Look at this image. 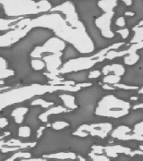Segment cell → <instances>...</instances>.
I'll return each instance as SVG.
<instances>
[{"mask_svg":"<svg viewBox=\"0 0 143 161\" xmlns=\"http://www.w3.org/2000/svg\"><path fill=\"white\" fill-rule=\"evenodd\" d=\"M54 31L43 27H34L10 47L7 58L5 59L7 68L14 72V75L21 81L31 74L32 67L31 54L35 48L43 46L47 41L55 37Z\"/></svg>","mask_w":143,"mask_h":161,"instance_id":"7a4b0ae2","label":"cell"},{"mask_svg":"<svg viewBox=\"0 0 143 161\" xmlns=\"http://www.w3.org/2000/svg\"><path fill=\"white\" fill-rule=\"evenodd\" d=\"M128 10L132 11L134 13L133 18L137 21L143 20V0H132V6L128 7Z\"/></svg>","mask_w":143,"mask_h":161,"instance_id":"30bf717a","label":"cell"},{"mask_svg":"<svg viewBox=\"0 0 143 161\" xmlns=\"http://www.w3.org/2000/svg\"><path fill=\"white\" fill-rule=\"evenodd\" d=\"M47 72L48 73V70L47 65L42 70H34L31 74L25 77L21 81V87H30L39 85V86H47L51 85V79L47 75Z\"/></svg>","mask_w":143,"mask_h":161,"instance_id":"8992f818","label":"cell"},{"mask_svg":"<svg viewBox=\"0 0 143 161\" xmlns=\"http://www.w3.org/2000/svg\"><path fill=\"white\" fill-rule=\"evenodd\" d=\"M37 97L39 98H41L43 100H45L48 103L53 104L57 107H61L64 109H71V108H69L68 106L65 104L64 100L62 98V96H59L56 92H46L41 93V94H38Z\"/></svg>","mask_w":143,"mask_h":161,"instance_id":"9c48e42d","label":"cell"},{"mask_svg":"<svg viewBox=\"0 0 143 161\" xmlns=\"http://www.w3.org/2000/svg\"><path fill=\"white\" fill-rule=\"evenodd\" d=\"M131 108L132 106L129 102L118 99L112 94H109L99 101L95 114L118 118L126 115Z\"/></svg>","mask_w":143,"mask_h":161,"instance_id":"277c9868","label":"cell"},{"mask_svg":"<svg viewBox=\"0 0 143 161\" xmlns=\"http://www.w3.org/2000/svg\"><path fill=\"white\" fill-rule=\"evenodd\" d=\"M120 1H122L123 3H124L126 6H128V7H130L132 4V0H120Z\"/></svg>","mask_w":143,"mask_h":161,"instance_id":"4fadbf2b","label":"cell"},{"mask_svg":"<svg viewBox=\"0 0 143 161\" xmlns=\"http://www.w3.org/2000/svg\"><path fill=\"white\" fill-rule=\"evenodd\" d=\"M132 37L130 40L129 43H137L143 41V20L132 28Z\"/></svg>","mask_w":143,"mask_h":161,"instance_id":"8fae6325","label":"cell"},{"mask_svg":"<svg viewBox=\"0 0 143 161\" xmlns=\"http://www.w3.org/2000/svg\"><path fill=\"white\" fill-rule=\"evenodd\" d=\"M114 17V12L103 13L100 16L95 20V24L97 29L100 31L103 37L107 39H113L115 33L112 29V23Z\"/></svg>","mask_w":143,"mask_h":161,"instance_id":"ba28073f","label":"cell"},{"mask_svg":"<svg viewBox=\"0 0 143 161\" xmlns=\"http://www.w3.org/2000/svg\"><path fill=\"white\" fill-rule=\"evenodd\" d=\"M90 69H80L78 71H70V72H63L57 75V78L63 81L72 82L74 86L82 85L86 83H91L89 79L90 77Z\"/></svg>","mask_w":143,"mask_h":161,"instance_id":"52a82bcc","label":"cell"},{"mask_svg":"<svg viewBox=\"0 0 143 161\" xmlns=\"http://www.w3.org/2000/svg\"><path fill=\"white\" fill-rule=\"evenodd\" d=\"M94 144V137L90 132L87 135H80L73 132L68 125L55 128L47 125L43 128L42 133L33 146L22 148L21 150L30 154V158L23 160H45L47 157L61 153H72L76 158L92 160L90 154Z\"/></svg>","mask_w":143,"mask_h":161,"instance_id":"6da1fadb","label":"cell"},{"mask_svg":"<svg viewBox=\"0 0 143 161\" xmlns=\"http://www.w3.org/2000/svg\"><path fill=\"white\" fill-rule=\"evenodd\" d=\"M36 2H39V1H43V0H34ZM45 1H47L50 5L52 6V8L53 7H56V6H60L63 3H65L66 1H69V0H45Z\"/></svg>","mask_w":143,"mask_h":161,"instance_id":"7c38bea8","label":"cell"},{"mask_svg":"<svg viewBox=\"0 0 143 161\" xmlns=\"http://www.w3.org/2000/svg\"><path fill=\"white\" fill-rule=\"evenodd\" d=\"M54 105H51L47 108H44L40 104H32L28 108L26 113L23 115V119L21 125L28 126L32 132H37L40 128L47 126V123H45L40 119V115L45 113L47 110L52 108Z\"/></svg>","mask_w":143,"mask_h":161,"instance_id":"5b68a950","label":"cell"},{"mask_svg":"<svg viewBox=\"0 0 143 161\" xmlns=\"http://www.w3.org/2000/svg\"><path fill=\"white\" fill-rule=\"evenodd\" d=\"M0 6L3 7L6 17H35L42 13L51 10L52 6L47 1L34 0H0Z\"/></svg>","mask_w":143,"mask_h":161,"instance_id":"3957f363","label":"cell"}]
</instances>
